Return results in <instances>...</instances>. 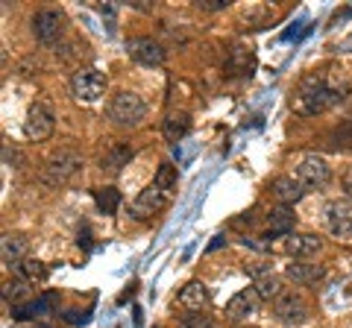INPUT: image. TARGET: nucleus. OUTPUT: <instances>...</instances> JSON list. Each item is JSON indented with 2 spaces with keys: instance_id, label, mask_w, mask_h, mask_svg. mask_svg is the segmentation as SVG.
I'll return each instance as SVG.
<instances>
[{
  "instance_id": "1",
  "label": "nucleus",
  "mask_w": 352,
  "mask_h": 328,
  "mask_svg": "<svg viewBox=\"0 0 352 328\" xmlns=\"http://www.w3.org/2000/svg\"><path fill=\"white\" fill-rule=\"evenodd\" d=\"M338 100H344V89L332 85L323 73H308L300 82V91H296V112L320 115L329 106H335Z\"/></svg>"
},
{
  "instance_id": "2",
  "label": "nucleus",
  "mask_w": 352,
  "mask_h": 328,
  "mask_svg": "<svg viewBox=\"0 0 352 328\" xmlns=\"http://www.w3.org/2000/svg\"><path fill=\"white\" fill-rule=\"evenodd\" d=\"M109 120H112L115 126H138L141 120L147 115V106L141 100L138 94L132 91H118L112 100H109V108H106Z\"/></svg>"
},
{
  "instance_id": "3",
  "label": "nucleus",
  "mask_w": 352,
  "mask_h": 328,
  "mask_svg": "<svg viewBox=\"0 0 352 328\" xmlns=\"http://www.w3.org/2000/svg\"><path fill=\"white\" fill-rule=\"evenodd\" d=\"M80 167H82L80 152L71 150V147H62L44 161V182L47 185H65Z\"/></svg>"
},
{
  "instance_id": "4",
  "label": "nucleus",
  "mask_w": 352,
  "mask_h": 328,
  "mask_svg": "<svg viewBox=\"0 0 352 328\" xmlns=\"http://www.w3.org/2000/svg\"><path fill=\"white\" fill-rule=\"evenodd\" d=\"M71 91L80 103H97L106 91V76L97 68H80L71 76Z\"/></svg>"
},
{
  "instance_id": "5",
  "label": "nucleus",
  "mask_w": 352,
  "mask_h": 328,
  "mask_svg": "<svg viewBox=\"0 0 352 328\" xmlns=\"http://www.w3.org/2000/svg\"><path fill=\"white\" fill-rule=\"evenodd\" d=\"M32 36H36L41 45L53 47L65 36V15L59 9H38V12L32 15Z\"/></svg>"
},
{
  "instance_id": "6",
  "label": "nucleus",
  "mask_w": 352,
  "mask_h": 328,
  "mask_svg": "<svg viewBox=\"0 0 352 328\" xmlns=\"http://www.w3.org/2000/svg\"><path fill=\"white\" fill-rule=\"evenodd\" d=\"M53 120H56V115H53V108L47 100H38L30 106L27 112V120H24V132L30 141H47L53 135Z\"/></svg>"
},
{
  "instance_id": "7",
  "label": "nucleus",
  "mask_w": 352,
  "mask_h": 328,
  "mask_svg": "<svg viewBox=\"0 0 352 328\" xmlns=\"http://www.w3.org/2000/svg\"><path fill=\"white\" fill-rule=\"evenodd\" d=\"M296 179H300V185H302L305 191H317V188H323V185L332 179V170H329L326 159H320V156H305L300 161V167H296Z\"/></svg>"
},
{
  "instance_id": "8",
  "label": "nucleus",
  "mask_w": 352,
  "mask_h": 328,
  "mask_svg": "<svg viewBox=\"0 0 352 328\" xmlns=\"http://www.w3.org/2000/svg\"><path fill=\"white\" fill-rule=\"evenodd\" d=\"M170 194H164L156 182L147 185L144 191L135 196V202H132V217L135 220H147V217H156L159 211H164V205H168Z\"/></svg>"
},
{
  "instance_id": "9",
  "label": "nucleus",
  "mask_w": 352,
  "mask_h": 328,
  "mask_svg": "<svg viewBox=\"0 0 352 328\" xmlns=\"http://www.w3.org/2000/svg\"><path fill=\"white\" fill-rule=\"evenodd\" d=\"M258 302H261V296H258L256 288H247V290L235 293V296L229 299V305H226V320L229 323H247L250 316L256 314Z\"/></svg>"
},
{
  "instance_id": "10",
  "label": "nucleus",
  "mask_w": 352,
  "mask_h": 328,
  "mask_svg": "<svg viewBox=\"0 0 352 328\" xmlns=\"http://www.w3.org/2000/svg\"><path fill=\"white\" fill-rule=\"evenodd\" d=\"M273 311H276V316L282 323H288V325H300L308 320V308H305V299L300 296V293H282V296L276 299V305H273Z\"/></svg>"
},
{
  "instance_id": "11",
  "label": "nucleus",
  "mask_w": 352,
  "mask_h": 328,
  "mask_svg": "<svg viewBox=\"0 0 352 328\" xmlns=\"http://www.w3.org/2000/svg\"><path fill=\"white\" fill-rule=\"evenodd\" d=\"M126 53L135 62L141 65H147V68H159V65L164 62V47L159 45V41H153V38H129L126 41Z\"/></svg>"
},
{
  "instance_id": "12",
  "label": "nucleus",
  "mask_w": 352,
  "mask_h": 328,
  "mask_svg": "<svg viewBox=\"0 0 352 328\" xmlns=\"http://www.w3.org/2000/svg\"><path fill=\"white\" fill-rule=\"evenodd\" d=\"M326 223H329V232L335 237H352V202L349 200L329 202Z\"/></svg>"
},
{
  "instance_id": "13",
  "label": "nucleus",
  "mask_w": 352,
  "mask_h": 328,
  "mask_svg": "<svg viewBox=\"0 0 352 328\" xmlns=\"http://www.w3.org/2000/svg\"><path fill=\"white\" fill-rule=\"evenodd\" d=\"M176 302L182 305L185 311H191V314H200L206 305H208V288L203 281H188L185 288L179 290V296H176Z\"/></svg>"
},
{
  "instance_id": "14",
  "label": "nucleus",
  "mask_w": 352,
  "mask_h": 328,
  "mask_svg": "<svg viewBox=\"0 0 352 328\" xmlns=\"http://www.w3.org/2000/svg\"><path fill=\"white\" fill-rule=\"evenodd\" d=\"M30 253V240L24 235H3V240H0V258H3V264H21V261L27 258Z\"/></svg>"
},
{
  "instance_id": "15",
  "label": "nucleus",
  "mask_w": 352,
  "mask_h": 328,
  "mask_svg": "<svg viewBox=\"0 0 352 328\" xmlns=\"http://www.w3.org/2000/svg\"><path fill=\"white\" fill-rule=\"evenodd\" d=\"M285 249H288L294 258H311L323 249V240L317 235H294V237H288Z\"/></svg>"
},
{
  "instance_id": "16",
  "label": "nucleus",
  "mask_w": 352,
  "mask_h": 328,
  "mask_svg": "<svg viewBox=\"0 0 352 328\" xmlns=\"http://www.w3.org/2000/svg\"><path fill=\"white\" fill-rule=\"evenodd\" d=\"M285 276H288L294 284H314L320 281L326 276V270L320 264H305V261H294V264H288V270H285Z\"/></svg>"
},
{
  "instance_id": "17",
  "label": "nucleus",
  "mask_w": 352,
  "mask_h": 328,
  "mask_svg": "<svg viewBox=\"0 0 352 328\" xmlns=\"http://www.w3.org/2000/svg\"><path fill=\"white\" fill-rule=\"evenodd\" d=\"M273 194H276L279 202L291 205V202H300V200H302L305 188L300 185V179H294V176H279L276 182H273Z\"/></svg>"
},
{
  "instance_id": "18",
  "label": "nucleus",
  "mask_w": 352,
  "mask_h": 328,
  "mask_svg": "<svg viewBox=\"0 0 352 328\" xmlns=\"http://www.w3.org/2000/svg\"><path fill=\"white\" fill-rule=\"evenodd\" d=\"M129 161H132V147L129 144H112L103 152L100 167L109 170V173H118V170H124Z\"/></svg>"
},
{
  "instance_id": "19",
  "label": "nucleus",
  "mask_w": 352,
  "mask_h": 328,
  "mask_svg": "<svg viewBox=\"0 0 352 328\" xmlns=\"http://www.w3.org/2000/svg\"><path fill=\"white\" fill-rule=\"evenodd\" d=\"M294 223H296V217L291 209H285V205L282 209H273L267 214V235H288L294 229Z\"/></svg>"
},
{
  "instance_id": "20",
  "label": "nucleus",
  "mask_w": 352,
  "mask_h": 328,
  "mask_svg": "<svg viewBox=\"0 0 352 328\" xmlns=\"http://www.w3.org/2000/svg\"><path fill=\"white\" fill-rule=\"evenodd\" d=\"M53 302H56V296H53V293H44V296L27 302L24 308H15V311H12V316H15V320H32V316H41L44 311L50 308Z\"/></svg>"
},
{
  "instance_id": "21",
  "label": "nucleus",
  "mask_w": 352,
  "mask_h": 328,
  "mask_svg": "<svg viewBox=\"0 0 352 328\" xmlns=\"http://www.w3.org/2000/svg\"><path fill=\"white\" fill-rule=\"evenodd\" d=\"M191 129V117L185 115V112H176V115H170L168 120H164V138L168 141H179V138H185V132Z\"/></svg>"
},
{
  "instance_id": "22",
  "label": "nucleus",
  "mask_w": 352,
  "mask_h": 328,
  "mask_svg": "<svg viewBox=\"0 0 352 328\" xmlns=\"http://www.w3.org/2000/svg\"><path fill=\"white\" fill-rule=\"evenodd\" d=\"M30 293H32V288L27 284V279L24 276H15V279H9L6 284H3V302H24V299H30Z\"/></svg>"
},
{
  "instance_id": "23",
  "label": "nucleus",
  "mask_w": 352,
  "mask_h": 328,
  "mask_svg": "<svg viewBox=\"0 0 352 328\" xmlns=\"http://www.w3.org/2000/svg\"><path fill=\"white\" fill-rule=\"evenodd\" d=\"M256 290H258V296L261 299H273V296H282V279L279 276H273V272H264V276H258L256 281Z\"/></svg>"
},
{
  "instance_id": "24",
  "label": "nucleus",
  "mask_w": 352,
  "mask_h": 328,
  "mask_svg": "<svg viewBox=\"0 0 352 328\" xmlns=\"http://www.w3.org/2000/svg\"><path fill=\"white\" fill-rule=\"evenodd\" d=\"M94 202H97V209H100L103 214H115L118 205H120V194L115 188H97L94 191Z\"/></svg>"
},
{
  "instance_id": "25",
  "label": "nucleus",
  "mask_w": 352,
  "mask_h": 328,
  "mask_svg": "<svg viewBox=\"0 0 352 328\" xmlns=\"http://www.w3.org/2000/svg\"><path fill=\"white\" fill-rule=\"evenodd\" d=\"M329 144L335 150H352V120H346V124H340L338 129L329 132Z\"/></svg>"
},
{
  "instance_id": "26",
  "label": "nucleus",
  "mask_w": 352,
  "mask_h": 328,
  "mask_svg": "<svg viewBox=\"0 0 352 328\" xmlns=\"http://www.w3.org/2000/svg\"><path fill=\"white\" fill-rule=\"evenodd\" d=\"M18 270H21V276H24L27 281H44L47 279V267H44L41 261H36V258H24L18 264Z\"/></svg>"
},
{
  "instance_id": "27",
  "label": "nucleus",
  "mask_w": 352,
  "mask_h": 328,
  "mask_svg": "<svg viewBox=\"0 0 352 328\" xmlns=\"http://www.w3.org/2000/svg\"><path fill=\"white\" fill-rule=\"evenodd\" d=\"M156 185L164 191V194H173L176 191V167L170 161H164L162 167H159V173H156Z\"/></svg>"
},
{
  "instance_id": "28",
  "label": "nucleus",
  "mask_w": 352,
  "mask_h": 328,
  "mask_svg": "<svg viewBox=\"0 0 352 328\" xmlns=\"http://www.w3.org/2000/svg\"><path fill=\"white\" fill-rule=\"evenodd\" d=\"M197 9H206V12H217V9H226L229 0H194Z\"/></svg>"
},
{
  "instance_id": "29",
  "label": "nucleus",
  "mask_w": 352,
  "mask_h": 328,
  "mask_svg": "<svg viewBox=\"0 0 352 328\" xmlns=\"http://www.w3.org/2000/svg\"><path fill=\"white\" fill-rule=\"evenodd\" d=\"M62 320H68V323H76V325H80V323H85V320H88V314H74V311H65V314H62Z\"/></svg>"
},
{
  "instance_id": "30",
  "label": "nucleus",
  "mask_w": 352,
  "mask_h": 328,
  "mask_svg": "<svg viewBox=\"0 0 352 328\" xmlns=\"http://www.w3.org/2000/svg\"><path fill=\"white\" fill-rule=\"evenodd\" d=\"M344 185H346V191L352 194V167L346 170V176H344Z\"/></svg>"
}]
</instances>
